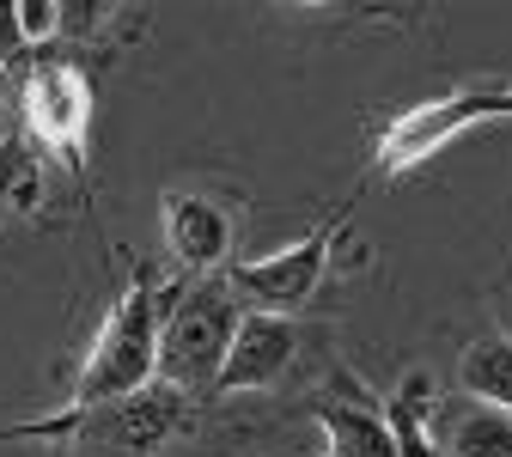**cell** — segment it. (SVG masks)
Returning <instances> with one entry per match:
<instances>
[{
    "label": "cell",
    "instance_id": "cell-10",
    "mask_svg": "<svg viewBox=\"0 0 512 457\" xmlns=\"http://www.w3.org/2000/svg\"><path fill=\"white\" fill-rule=\"evenodd\" d=\"M458 390L500 415H512V336H476L458 354Z\"/></svg>",
    "mask_w": 512,
    "mask_h": 457
},
{
    "label": "cell",
    "instance_id": "cell-7",
    "mask_svg": "<svg viewBox=\"0 0 512 457\" xmlns=\"http://www.w3.org/2000/svg\"><path fill=\"white\" fill-rule=\"evenodd\" d=\"M299 360V330L293 317H269V311H244L238 317V336L220 372L214 397H244V390H275Z\"/></svg>",
    "mask_w": 512,
    "mask_h": 457
},
{
    "label": "cell",
    "instance_id": "cell-11",
    "mask_svg": "<svg viewBox=\"0 0 512 457\" xmlns=\"http://www.w3.org/2000/svg\"><path fill=\"white\" fill-rule=\"evenodd\" d=\"M37 153L25 141H0V214H37L43 189H37Z\"/></svg>",
    "mask_w": 512,
    "mask_h": 457
},
{
    "label": "cell",
    "instance_id": "cell-9",
    "mask_svg": "<svg viewBox=\"0 0 512 457\" xmlns=\"http://www.w3.org/2000/svg\"><path fill=\"white\" fill-rule=\"evenodd\" d=\"M439 457H512V415L476 403V397H439L433 421H427Z\"/></svg>",
    "mask_w": 512,
    "mask_h": 457
},
{
    "label": "cell",
    "instance_id": "cell-12",
    "mask_svg": "<svg viewBox=\"0 0 512 457\" xmlns=\"http://www.w3.org/2000/svg\"><path fill=\"white\" fill-rule=\"evenodd\" d=\"M19 31L31 49H43L49 37H61V7L55 0H19Z\"/></svg>",
    "mask_w": 512,
    "mask_h": 457
},
{
    "label": "cell",
    "instance_id": "cell-14",
    "mask_svg": "<svg viewBox=\"0 0 512 457\" xmlns=\"http://www.w3.org/2000/svg\"><path fill=\"white\" fill-rule=\"evenodd\" d=\"M317 457H330V451H317Z\"/></svg>",
    "mask_w": 512,
    "mask_h": 457
},
{
    "label": "cell",
    "instance_id": "cell-8",
    "mask_svg": "<svg viewBox=\"0 0 512 457\" xmlns=\"http://www.w3.org/2000/svg\"><path fill=\"white\" fill-rule=\"evenodd\" d=\"M159 238L183 275H214L232 250V214L196 189H171L159 208Z\"/></svg>",
    "mask_w": 512,
    "mask_h": 457
},
{
    "label": "cell",
    "instance_id": "cell-4",
    "mask_svg": "<svg viewBox=\"0 0 512 457\" xmlns=\"http://www.w3.org/2000/svg\"><path fill=\"white\" fill-rule=\"evenodd\" d=\"M25 128L43 153H61L68 165H80V147H86V128H92V86L74 61H37L25 74Z\"/></svg>",
    "mask_w": 512,
    "mask_h": 457
},
{
    "label": "cell",
    "instance_id": "cell-2",
    "mask_svg": "<svg viewBox=\"0 0 512 457\" xmlns=\"http://www.w3.org/2000/svg\"><path fill=\"white\" fill-rule=\"evenodd\" d=\"M238 293L226 281H202V287H177L165 323H159V384L177 397H214L232 336H238Z\"/></svg>",
    "mask_w": 512,
    "mask_h": 457
},
{
    "label": "cell",
    "instance_id": "cell-5",
    "mask_svg": "<svg viewBox=\"0 0 512 457\" xmlns=\"http://www.w3.org/2000/svg\"><path fill=\"white\" fill-rule=\"evenodd\" d=\"M311 421L324 433L330 457H397V433L384 421V409L366 397V384L336 372L324 390L311 397Z\"/></svg>",
    "mask_w": 512,
    "mask_h": 457
},
{
    "label": "cell",
    "instance_id": "cell-6",
    "mask_svg": "<svg viewBox=\"0 0 512 457\" xmlns=\"http://www.w3.org/2000/svg\"><path fill=\"white\" fill-rule=\"evenodd\" d=\"M183 421H189V397H177V390H165V384H147L141 397H122V403L86 415L80 427L98 445H116L122 457H153V451H165L183 433Z\"/></svg>",
    "mask_w": 512,
    "mask_h": 457
},
{
    "label": "cell",
    "instance_id": "cell-13",
    "mask_svg": "<svg viewBox=\"0 0 512 457\" xmlns=\"http://www.w3.org/2000/svg\"><path fill=\"white\" fill-rule=\"evenodd\" d=\"M19 55H31V43L19 31V0H0V68H13Z\"/></svg>",
    "mask_w": 512,
    "mask_h": 457
},
{
    "label": "cell",
    "instance_id": "cell-1",
    "mask_svg": "<svg viewBox=\"0 0 512 457\" xmlns=\"http://www.w3.org/2000/svg\"><path fill=\"white\" fill-rule=\"evenodd\" d=\"M177 287H153L147 269H135V281H128L116 293V305L104 311L98 336L74 372V390H68V409L49 415V421H31L25 433H74L86 415L122 403V397H141L147 384H159V311H171Z\"/></svg>",
    "mask_w": 512,
    "mask_h": 457
},
{
    "label": "cell",
    "instance_id": "cell-3",
    "mask_svg": "<svg viewBox=\"0 0 512 457\" xmlns=\"http://www.w3.org/2000/svg\"><path fill=\"white\" fill-rule=\"evenodd\" d=\"M336 238H342V214H336V220H324L317 232H305V238H293V244H281V250H269V256H256V263H232L226 287L238 293V305H244V311L293 317V311L317 293V281H324Z\"/></svg>",
    "mask_w": 512,
    "mask_h": 457
}]
</instances>
